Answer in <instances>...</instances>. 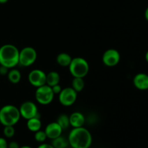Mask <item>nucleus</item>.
<instances>
[{"mask_svg":"<svg viewBox=\"0 0 148 148\" xmlns=\"http://www.w3.org/2000/svg\"><path fill=\"white\" fill-rule=\"evenodd\" d=\"M20 146L19 145L18 143L15 141H12L8 143V148H20Z\"/></svg>","mask_w":148,"mask_h":148,"instance_id":"26","label":"nucleus"},{"mask_svg":"<svg viewBox=\"0 0 148 148\" xmlns=\"http://www.w3.org/2000/svg\"><path fill=\"white\" fill-rule=\"evenodd\" d=\"M77 98V92L72 88H62L59 94V101L64 106H71L76 102Z\"/></svg>","mask_w":148,"mask_h":148,"instance_id":"8","label":"nucleus"},{"mask_svg":"<svg viewBox=\"0 0 148 148\" xmlns=\"http://www.w3.org/2000/svg\"><path fill=\"white\" fill-rule=\"evenodd\" d=\"M72 58L71 57L70 55L67 53H60L56 56V62L61 66H69V64L71 63Z\"/></svg>","mask_w":148,"mask_h":148,"instance_id":"16","label":"nucleus"},{"mask_svg":"<svg viewBox=\"0 0 148 148\" xmlns=\"http://www.w3.org/2000/svg\"><path fill=\"white\" fill-rule=\"evenodd\" d=\"M0 148H8V143L4 137H0Z\"/></svg>","mask_w":148,"mask_h":148,"instance_id":"24","label":"nucleus"},{"mask_svg":"<svg viewBox=\"0 0 148 148\" xmlns=\"http://www.w3.org/2000/svg\"><path fill=\"white\" fill-rule=\"evenodd\" d=\"M3 134L4 137L7 138H12L14 137L15 134V130H14V126H4V130H3Z\"/></svg>","mask_w":148,"mask_h":148,"instance_id":"22","label":"nucleus"},{"mask_svg":"<svg viewBox=\"0 0 148 148\" xmlns=\"http://www.w3.org/2000/svg\"><path fill=\"white\" fill-rule=\"evenodd\" d=\"M37 59V52L34 48L26 46L20 51L19 64L23 66H30L35 63Z\"/></svg>","mask_w":148,"mask_h":148,"instance_id":"6","label":"nucleus"},{"mask_svg":"<svg viewBox=\"0 0 148 148\" xmlns=\"http://www.w3.org/2000/svg\"><path fill=\"white\" fill-rule=\"evenodd\" d=\"M56 122L59 124L62 130H66L70 126L69 124V116L66 114H62L58 116Z\"/></svg>","mask_w":148,"mask_h":148,"instance_id":"20","label":"nucleus"},{"mask_svg":"<svg viewBox=\"0 0 148 148\" xmlns=\"http://www.w3.org/2000/svg\"><path fill=\"white\" fill-rule=\"evenodd\" d=\"M145 17L146 20L148 22V7L146 8L145 11Z\"/></svg>","mask_w":148,"mask_h":148,"instance_id":"28","label":"nucleus"},{"mask_svg":"<svg viewBox=\"0 0 148 148\" xmlns=\"http://www.w3.org/2000/svg\"><path fill=\"white\" fill-rule=\"evenodd\" d=\"M51 88H52V90H53V93H54V95H59L62 90V86H61L59 84H57V85H53V86L51 87Z\"/></svg>","mask_w":148,"mask_h":148,"instance_id":"23","label":"nucleus"},{"mask_svg":"<svg viewBox=\"0 0 148 148\" xmlns=\"http://www.w3.org/2000/svg\"><path fill=\"white\" fill-rule=\"evenodd\" d=\"M9 72V68L4 66L0 65V75H7Z\"/></svg>","mask_w":148,"mask_h":148,"instance_id":"25","label":"nucleus"},{"mask_svg":"<svg viewBox=\"0 0 148 148\" xmlns=\"http://www.w3.org/2000/svg\"><path fill=\"white\" fill-rule=\"evenodd\" d=\"M60 75L57 72L55 71H51L49 73L46 74V84L49 86L52 87L53 85H56L59 84L60 82Z\"/></svg>","mask_w":148,"mask_h":148,"instance_id":"15","label":"nucleus"},{"mask_svg":"<svg viewBox=\"0 0 148 148\" xmlns=\"http://www.w3.org/2000/svg\"><path fill=\"white\" fill-rule=\"evenodd\" d=\"M20 148H33V147H31L30 146H28V145H24V146H22V147H20Z\"/></svg>","mask_w":148,"mask_h":148,"instance_id":"31","label":"nucleus"},{"mask_svg":"<svg viewBox=\"0 0 148 148\" xmlns=\"http://www.w3.org/2000/svg\"><path fill=\"white\" fill-rule=\"evenodd\" d=\"M34 138L36 141L38 142V143H43L46 141V139H47V136H46V133H45V131L40 130L35 132Z\"/></svg>","mask_w":148,"mask_h":148,"instance_id":"21","label":"nucleus"},{"mask_svg":"<svg viewBox=\"0 0 148 148\" xmlns=\"http://www.w3.org/2000/svg\"><path fill=\"white\" fill-rule=\"evenodd\" d=\"M36 100L39 104L43 106H46L50 104L53 101L54 98V93L52 90L51 87L49 86L46 84L44 85L36 88Z\"/></svg>","mask_w":148,"mask_h":148,"instance_id":"5","label":"nucleus"},{"mask_svg":"<svg viewBox=\"0 0 148 148\" xmlns=\"http://www.w3.org/2000/svg\"><path fill=\"white\" fill-rule=\"evenodd\" d=\"M121 59V55L119 51L114 49H109L106 51L102 56L103 63L107 66H114L118 64Z\"/></svg>","mask_w":148,"mask_h":148,"instance_id":"9","label":"nucleus"},{"mask_svg":"<svg viewBox=\"0 0 148 148\" xmlns=\"http://www.w3.org/2000/svg\"><path fill=\"white\" fill-rule=\"evenodd\" d=\"M67 140L72 148H90L92 143V137L89 130L82 127L72 129Z\"/></svg>","mask_w":148,"mask_h":148,"instance_id":"1","label":"nucleus"},{"mask_svg":"<svg viewBox=\"0 0 148 148\" xmlns=\"http://www.w3.org/2000/svg\"><path fill=\"white\" fill-rule=\"evenodd\" d=\"M69 70L73 77L84 78L89 72V64L82 57L72 58L69 65Z\"/></svg>","mask_w":148,"mask_h":148,"instance_id":"4","label":"nucleus"},{"mask_svg":"<svg viewBox=\"0 0 148 148\" xmlns=\"http://www.w3.org/2000/svg\"><path fill=\"white\" fill-rule=\"evenodd\" d=\"M69 116V124L73 128L83 127L85 123V116L79 111H75L71 114Z\"/></svg>","mask_w":148,"mask_h":148,"instance_id":"13","label":"nucleus"},{"mask_svg":"<svg viewBox=\"0 0 148 148\" xmlns=\"http://www.w3.org/2000/svg\"><path fill=\"white\" fill-rule=\"evenodd\" d=\"M9 0H0V4H5Z\"/></svg>","mask_w":148,"mask_h":148,"instance_id":"29","label":"nucleus"},{"mask_svg":"<svg viewBox=\"0 0 148 148\" xmlns=\"http://www.w3.org/2000/svg\"><path fill=\"white\" fill-rule=\"evenodd\" d=\"M44 131L47 136V138L52 140L62 135L63 130L56 121H54V122L49 123L46 127Z\"/></svg>","mask_w":148,"mask_h":148,"instance_id":"11","label":"nucleus"},{"mask_svg":"<svg viewBox=\"0 0 148 148\" xmlns=\"http://www.w3.org/2000/svg\"><path fill=\"white\" fill-rule=\"evenodd\" d=\"M133 85L140 90H148V75L143 72L137 73L133 78Z\"/></svg>","mask_w":148,"mask_h":148,"instance_id":"12","label":"nucleus"},{"mask_svg":"<svg viewBox=\"0 0 148 148\" xmlns=\"http://www.w3.org/2000/svg\"><path fill=\"white\" fill-rule=\"evenodd\" d=\"M20 116L25 119L27 120L33 117L40 116L38 107L33 101H25L19 108Z\"/></svg>","mask_w":148,"mask_h":148,"instance_id":"7","label":"nucleus"},{"mask_svg":"<svg viewBox=\"0 0 148 148\" xmlns=\"http://www.w3.org/2000/svg\"><path fill=\"white\" fill-rule=\"evenodd\" d=\"M37 148H54L51 144L48 143H41Z\"/></svg>","mask_w":148,"mask_h":148,"instance_id":"27","label":"nucleus"},{"mask_svg":"<svg viewBox=\"0 0 148 148\" xmlns=\"http://www.w3.org/2000/svg\"><path fill=\"white\" fill-rule=\"evenodd\" d=\"M20 50L12 44H4L0 47V65L9 69L19 64Z\"/></svg>","mask_w":148,"mask_h":148,"instance_id":"2","label":"nucleus"},{"mask_svg":"<svg viewBox=\"0 0 148 148\" xmlns=\"http://www.w3.org/2000/svg\"><path fill=\"white\" fill-rule=\"evenodd\" d=\"M85 85L84 78L81 77H74L72 81V88L76 91L77 92H79L82 91Z\"/></svg>","mask_w":148,"mask_h":148,"instance_id":"19","label":"nucleus"},{"mask_svg":"<svg viewBox=\"0 0 148 148\" xmlns=\"http://www.w3.org/2000/svg\"><path fill=\"white\" fill-rule=\"evenodd\" d=\"M51 145L54 148H67L69 145L67 139L62 135L52 140Z\"/></svg>","mask_w":148,"mask_h":148,"instance_id":"18","label":"nucleus"},{"mask_svg":"<svg viewBox=\"0 0 148 148\" xmlns=\"http://www.w3.org/2000/svg\"><path fill=\"white\" fill-rule=\"evenodd\" d=\"M27 127L32 132H36L41 129L42 123L40 121V116L33 117L27 120Z\"/></svg>","mask_w":148,"mask_h":148,"instance_id":"14","label":"nucleus"},{"mask_svg":"<svg viewBox=\"0 0 148 148\" xmlns=\"http://www.w3.org/2000/svg\"><path fill=\"white\" fill-rule=\"evenodd\" d=\"M145 60H146V62L148 63V50L147 51V52H146V53H145Z\"/></svg>","mask_w":148,"mask_h":148,"instance_id":"30","label":"nucleus"},{"mask_svg":"<svg viewBox=\"0 0 148 148\" xmlns=\"http://www.w3.org/2000/svg\"><path fill=\"white\" fill-rule=\"evenodd\" d=\"M28 81L30 85L36 88L46 85V74L41 69H33L28 75Z\"/></svg>","mask_w":148,"mask_h":148,"instance_id":"10","label":"nucleus"},{"mask_svg":"<svg viewBox=\"0 0 148 148\" xmlns=\"http://www.w3.org/2000/svg\"><path fill=\"white\" fill-rule=\"evenodd\" d=\"M19 108L13 105H6L0 109V124L3 126H14L20 120Z\"/></svg>","mask_w":148,"mask_h":148,"instance_id":"3","label":"nucleus"},{"mask_svg":"<svg viewBox=\"0 0 148 148\" xmlns=\"http://www.w3.org/2000/svg\"><path fill=\"white\" fill-rule=\"evenodd\" d=\"M7 78L9 81L12 84H17L21 80V73L18 69L12 68L10 70H9Z\"/></svg>","mask_w":148,"mask_h":148,"instance_id":"17","label":"nucleus"}]
</instances>
